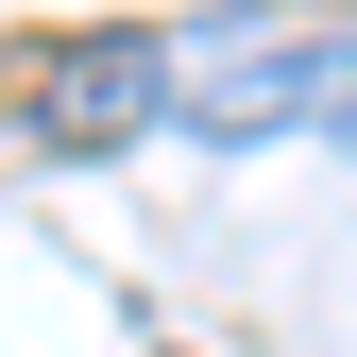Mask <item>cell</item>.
<instances>
[{
    "instance_id": "cell-1",
    "label": "cell",
    "mask_w": 357,
    "mask_h": 357,
    "mask_svg": "<svg viewBox=\"0 0 357 357\" xmlns=\"http://www.w3.org/2000/svg\"><path fill=\"white\" fill-rule=\"evenodd\" d=\"M170 102L204 119V137H289V119H324V137H357V34L324 17H221L188 68H170Z\"/></svg>"
},
{
    "instance_id": "cell-2",
    "label": "cell",
    "mask_w": 357,
    "mask_h": 357,
    "mask_svg": "<svg viewBox=\"0 0 357 357\" xmlns=\"http://www.w3.org/2000/svg\"><path fill=\"white\" fill-rule=\"evenodd\" d=\"M170 102V52L137 17H102V34H17L0 52V119H17L34 153H137V119Z\"/></svg>"
}]
</instances>
